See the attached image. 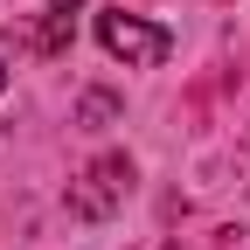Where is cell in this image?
<instances>
[{
    "label": "cell",
    "instance_id": "7a4b0ae2",
    "mask_svg": "<svg viewBox=\"0 0 250 250\" xmlns=\"http://www.w3.org/2000/svg\"><path fill=\"white\" fill-rule=\"evenodd\" d=\"M132 195V160L125 153H104L98 167L83 174V188H70V215H83V223H104V215Z\"/></svg>",
    "mask_w": 250,
    "mask_h": 250
},
{
    "label": "cell",
    "instance_id": "277c9868",
    "mask_svg": "<svg viewBox=\"0 0 250 250\" xmlns=\"http://www.w3.org/2000/svg\"><path fill=\"white\" fill-rule=\"evenodd\" d=\"M111 111H118V104L104 98V90H98V98H83V125H98V118H111Z\"/></svg>",
    "mask_w": 250,
    "mask_h": 250
},
{
    "label": "cell",
    "instance_id": "6da1fadb",
    "mask_svg": "<svg viewBox=\"0 0 250 250\" xmlns=\"http://www.w3.org/2000/svg\"><path fill=\"white\" fill-rule=\"evenodd\" d=\"M98 42H104L118 62H132V70H160L167 49H174L167 28H153L146 14H125V7H104V14H98Z\"/></svg>",
    "mask_w": 250,
    "mask_h": 250
},
{
    "label": "cell",
    "instance_id": "5b68a950",
    "mask_svg": "<svg viewBox=\"0 0 250 250\" xmlns=\"http://www.w3.org/2000/svg\"><path fill=\"white\" fill-rule=\"evenodd\" d=\"M0 90H7V62H0Z\"/></svg>",
    "mask_w": 250,
    "mask_h": 250
},
{
    "label": "cell",
    "instance_id": "3957f363",
    "mask_svg": "<svg viewBox=\"0 0 250 250\" xmlns=\"http://www.w3.org/2000/svg\"><path fill=\"white\" fill-rule=\"evenodd\" d=\"M77 7H83V0H56V7H49V21L35 28V49H42V56H62V49H70V35H77Z\"/></svg>",
    "mask_w": 250,
    "mask_h": 250
}]
</instances>
